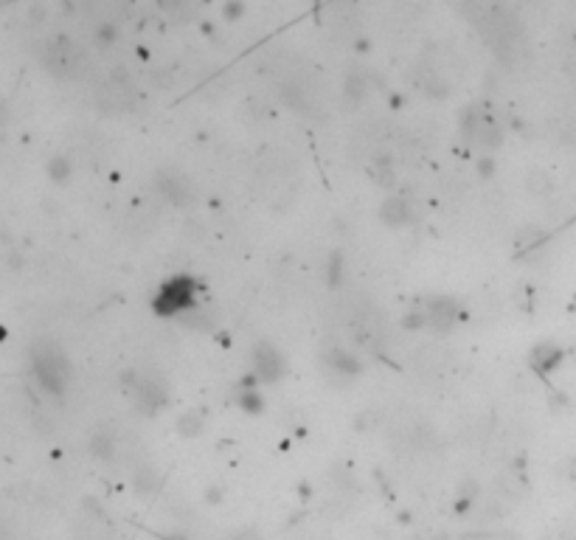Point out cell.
<instances>
[{
	"mask_svg": "<svg viewBox=\"0 0 576 540\" xmlns=\"http://www.w3.org/2000/svg\"><path fill=\"white\" fill-rule=\"evenodd\" d=\"M239 405H242V411H248V414H259V411L265 408V397H262V391L256 386H245V383H242Z\"/></svg>",
	"mask_w": 576,
	"mask_h": 540,
	"instance_id": "obj_12",
	"label": "cell"
},
{
	"mask_svg": "<svg viewBox=\"0 0 576 540\" xmlns=\"http://www.w3.org/2000/svg\"><path fill=\"white\" fill-rule=\"evenodd\" d=\"M560 358H563V352H560L557 346L543 343V346H537V349L531 352V369L540 372V375H548L554 366H560Z\"/></svg>",
	"mask_w": 576,
	"mask_h": 540,
	"instance_id": "obj_11",
	"label": "cell"
},
{
	"mask_svg": "<svg viewBox=\"0 0 576 540\" xmlns=\"http://www.w3.org/2000/svg\"><path fill=\"white\" fill-rule=\"evenodd\" d=\"M461 130H464V138L475 147H484V150H492L501 144V127L498 121L492 119V113H484L478 107L472 110H464V119H461Z\"/></svg>",
	"mask_w": 576,
	"mask_h": 540,
	"instance_id": "obj_4",
	"label": "cell"
},
{
	"mask_svg": "<svg viewBox=\"0 0 576 540\" xmlns=\"http://www.w3.org/2000/svg\"><path fill=\"white\" fill-rule=\"evenodd\" d=\"M43 60H45V68H48L51 74H57V77H76V74L82 71V65H84L82 51L73 45L68 37L51 40V43L45 45Z\"/></svg>",
	"mask_w": 576,
	"mask_h": 540,
	"instance_id": "obj_5",
	"label": "cell"
},
{
	"mask_svg": "<svg viewBox=\"0 0 576 540\" xmlns=\"http://www.w3.org/2000/svg\"><path fill=\"white\" fill-rule=\"evenodd\" d=\"M200 296H203V285L192 273H177L157 287L152 299V312L160 318H177V315L194 312L200 307Z\"/></svg>",
	"mask_w": 576,
	"mask_h": 540,
	"instance_id": "obj_2",
	"label": "cell"
},
{
	"mask_svg": "<svg viewBox=\"0 0 576 540\" xmlns=\"http://www.w3.org/2000/svg\"><path fill=\"white\" fill-rule=\"evenodd\" d=\"M157 189L160 194L172 203V206H189L194 200V186L175 169H163L157 172Z\"/></svg>",
	"mask_w": 576,
	"mask_h": 540,
	"instance_id": "obj_8",
	"label": "cell"
},
{
	"mask_svg": "<svg viewBox=\"0 0 576 540\" xmlns=\"http://www.w3.org/2000/svg\"><path fill=\"white\" fill-rule=\"evenodd\" d=\"M380 220L391 228H399V226H408L411 223V206L402 200V197H391L382 203L380 209Z\"/></svg>",
	"mask_w": 576,
	"mask_h": 540,
	"instance_id": "obj_10",
	"label": "cell"
},
{
	"mask_svg": "<svg viewBox=\"0 0 576 540\" xmlns=\"http://www.w3.org/2000/svg\"><path fill=\"white\" fill-rule=\"evenodd\" d=\"M31 366H34V378H37V383H40L43 391L60 397V394L68 388L71 363H68V358H65L62 349H57V346H51V343H48V346H40V349L34 352Z\"/></svg>",
	"mask_w": 576,
	"mask_h": 540,
	"instance_id": "obj_3",
	"label": "cell"
},
{
	"mask_svg": "<svg viewBox=\"0 0 576 540\" xmlns=\"http://www.w3.org/2000/svg\"><path fill=\"white\" fill-rule=\"evenodd\" d=\"M160 6H163L166 11H175V14H177L180 9H186V6H189V0H160Z\"/></svg>",
	"mask_w": 576,
	"mask_h": 540,
	"instance_id": "obj_16",
	"label": "cell"
},
{
	"mask_svg": "<svg viewBox=\"0 0 576 540\" xmlns=\"http://www.w3.org/2000/svg\"><path fill=\"white\" fill-rule=\"evenodd\" d=\"M48 172H51V177H54L57 183H62V180H68L71 166H68V160H65V158H54V163L48 166Z\"/></svg>",
	"mask_w": 576,
	"mask_h": 540,
	"instance_id": "obj_15",
	"label": "cell"
},
{
	"mask_svg": "<svg viewBox=\"0 0 576 540\" xmlns=\"http://www.w3.org/2000/svg\"><path fill=\"white\" fill-rule=\"evenodd\" d=\"M177 431L183 436H194L203 431V414L200 411H186L180 419H177Z\"/></svg>",
	"mask_w": 576,
	"mask_h": 540,
	"instance_id": "obj_13",
	"label": "cell"
},
{
	"mask_svg": "<svg viewBox=\"0 0 576 540\" xmlns=\"http://www.w3.org/2000/svg\"><path fill=\"white\" fill-rule=\"evenodd\" d=\"M287 358L279 352L276 343L270 341H259L253 346V375L259 383H279L284 375H287Z\"/></svg>",
	"mask_w": 576,
	"mask_h": 540,
	"instance_id": "obj_6",
	"label": "cell"
},
{
	"mask_svg": "<svg viewBox=\"0 0 576 540\" xmlns=\"http://www.w3.org/2000/svg\"><path fill=\"white\" fill-rule=\"evenodd\" d=\"M124 386H127L133 402H135V408H138L141 414H155V411H160V408L166 405V400H169V391H166V386H163L160 380H155V378H141L138 372H133V375H130V383H124Z\"/></svg>",
	"mask_w": 576,
	"mask_h": 540,
	"instance_id": "obj_7",
	"label": "cell"
},
{
	"mask_svg": "<svg viewBox=\"0 0 576 540\" xmlns=\"http://www.w3.org/2000/svg\"><path fill=\"white\" fill-rule=\"evenodd\" d=\"M464 9H467V17L472 20V26L478 28V34L484 37V43L498 57L506 60L514 51L517 31H520L511 11L501 3H487V0H467Z\"/></svg>",
	"mask_w": 576,
	"mask_h": 540,
	"instance_id": "obj_1",
	"label": "cell"
},
{
	"mask_svg": "<svg viewBox=\"0 0 576 540\" xmlns=\"http://www.w3.org/2000/svg\"><path fill=\"white\" fill-rule=\"evenodd\" d=\"M326 366H329L332 372L343 375V378H358V375H360V360H358L352 352L340 349V346H335V349L326 352Z\"/></svg>",
	"mask_w": 576,
	"mask_h": 540,
	"instance_id": "obj_9",
	"label": "cell"
},
{
	"mask_svg": "<svg viewBox=\"0 0 576 540\" xmlns=\"http://www.w3.org/2000/svg\"><path fill=\"white\" fill-rule=\"evenodd\" d=\"M90 448H93L96 456H110V453H113V436H107V434H96L93 442H90Z\"/></svg>",
	"mask_w": 576,
	"mask_h": 540,
	"instance_id": "obj_14",
	"label": "cell"
}]
</instances>
